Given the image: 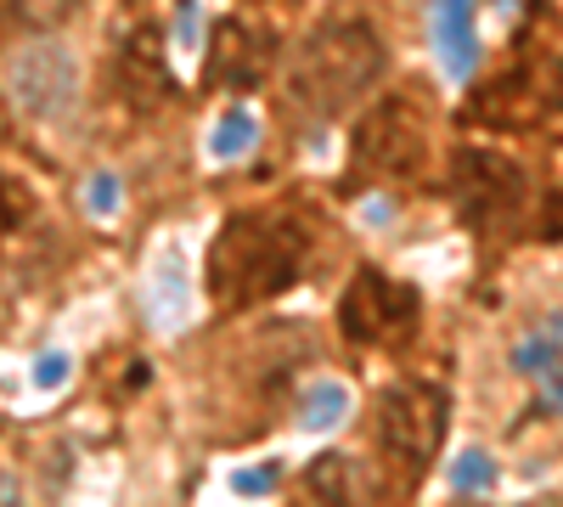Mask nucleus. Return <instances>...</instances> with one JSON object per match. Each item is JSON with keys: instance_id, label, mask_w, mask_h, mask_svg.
<instances>
[{"instance_id": "1", "label": "nucleus", "mask_w": 563, "mask_h": 507, "mask_svg": "<svg viewBox=\"0 0 563 507\" xmlns=\"http://www.w3.org/2000/svg\"><path fill=\"white\" fill-rule=\"evenodd\" d=\"M305 254L310 243L288 214L243 209L220 225V238L209 249V294L225 310L265 305L282 288H294V276L305 271Z\"/></svg>"}, {"instance_id": "2", "label": "nucleus", "mask_w": 563, "mask_h": 507, "mask_svg": "<svg viewBox=\"0 0 563 507\" xmlns=\"http://www.w3.org/2000/svg\"><path fill=\"white\" fill-rule=\"evenodd\" d=\"M389 68V52L372 23L361 18H333L305 34V45L288 63V90L294 102L316 119H344L361 108V97L378 90Z\"/></svg>"}, {"instance_id": "3", "label": "nucleus", "mask_w": 563, "mask_h": 507, "mask_svg": "<svg viewBox=\"0 0 563 507\" xmlns=\"http://www.w3.org/2000/svg\"><path fill=\"white\" fill-rule=\"evenodd\" d=\"M445 418H451L445 389L422 384V378H395L378 395V406H372V434H378V451L395 463V474L406 485H417L422 474L434 469V456L445 445Z\"/></svg>"}, {"instance_id": "4", "label": "nucleus", "mask_w": 563, "mask_h": 507, "mask_svg": "<svg viewBox=\"0 0 563 507\" xmlns=\"http://www.w3.org/2000/svg\"><path fill=\"white\" fill-rule=\"evenodd\" d=\"M417 310H422V299L411 283H400V276H389L378 265H361L350 276V288L339 294V328L350 344L400 350L417 333Z\"/></svg>"}, {"instance_id": "5", "label": "nucleus", "mask_w": 563, "mask_h": 507, "mask_svg": "<svg viewBox=\"0 0 563 507\" xmlns=\"http://www.w3.org/2000/svg\"><path fill=\"white\" fill-rule=\"evenodd\" d=\"M7 97L34 124L68 119L79 108V57L63 40H29L7 63Z\"/></svg>"}, {"instance_id": "6", "label": "nucleus", "mask_w": 563, "mask_h": 507, "mask_svg": "<svg viewBox=\"0 0 563 507\" xmlns=\"http://www.w3.org/2000/svg\"><path fill=\"white\" fill-rule=\"evenodd\" d=\"M429 158V124L406 97H378L361 119H355V164L384 175V180H406Z\"/></svg>"}, {"instance_id": "7", "label": "nucleus", "mask_w": 563, "mask_h": 507, "mask_svg": "<svg viewBox=\"0 0 563 507\" xmlns=\"http://www.w3.org/2000/svg\"><path fill=\"white\" fill-rule=\"evenodd\" d=\"M451 198H456L462 220H474V225H507V220H519V209L530 198V175L512 164L507 153L462 147L456 164H451Z\"/></svg>"}, {"instance_id": "8", "label": "nucleus", "mask_w": 563, "mask_h": 507, "mask_svg": "<svg viewBox=\"0 0 563 507\" xmlns=\"http://www.w3.org/2000/svg\"><path fill=\"white\" fill-rule=\"evenodd\" d=\"M519 373L536 378V384L563 406V316H547L541 328L525 333V344H519Z\"/></svg>"}, {"instance_id": "9", "label": "nucleus", "mask_w": 563, "mask_h": 507, "mask_svg": "<svg viewBox=\"0 0 563 507\" xmlns=\"http://www.w3.org/2000/svg\"><path fill=\"white\" fill-rule=\"evenodd\" d=\"M214 45H220V57H214V74H225L231 85H249L260 68H265V34L260 29H249V23H225L220 34H214Z\"/></svg>"}, {"instance_id": "10", "label": "nucleus", "mask_w": 563, "mask_h": 507, "mask_svg": "<svg viewBox=\"0 0 563 507\" xmlns=\"http://www.w3.org/2000/svg\"><path fill=\"white\" fill-rule=\"evenodd\" d=\"M124 90H164V52H158V29L141 23L124 40Z\"/></svg>"}, {"instance_id": "11", "label": "nucleus", "mask_w": 563, "mask_h": 507, "mask_svg": "<svg viewBox=\"0 0 563 507\" xmlns=\"http://www.w3.org/2000/svg\"><path fill=\"white\" fill-rule=\"evenodd\" d=\"M467 18H474V0H440V52L445 68L462 74L474 63V34H467Z\"/></svg>"}, {"instance_id": "12", "label": "nucleus", "mask_w": 563, "mask_h": 507, "mask_svg": "<svg viewBox=\"0 0 563 507\" xmlns=\"http://www.w3.org/2000/svg\"><path fill=\"white\" fill-rule=\"evenodd\" d=\"M305 485H310V496H327V502H350L355 496V474H350V456H316L310 463V474H305Z\"/></svg>"}, {"instance_id": "13", "label": "nucleus", "mask_w": 563, "mask_h": 507, "mask_svg": "<svg viewBox=\"0 0 563 507\" xmlns=\"http://www.w3.org/2000/svg\"><path fill=\"white\" fill-rule=\"evenodd\" d=\"M249 135H254V119L243 108H231L214 130V158H243L249 153Z\"/></svg>"}, {"instance_id": "14", "label": "nucleus", "mask_w": 563, "mask_h": 507, "mask_svg": "<svg viewBox=\"0 0 563 507\" xmlns=\"http://www.w3.org/2000/svg\"><path fill=\"white\" fill-rule=\"evenodd\" d=\"M0 7H7V18H18V23H57L79 7V0H0Z\"/></svg>"}, {"instance_id": "15", "label": "nucleus", "mask_w": 563, "mask_h": 507, "mask_svg": "<svg viewBox=\"0 0 563 507\" xmlns=\"http://www.w3.org/2000/svg\"><path fill=\"white\" fill-rule=\"evenodd\" d=\"M23 214V198H18V187H12V180L7 175H0V232H7V225Z\"/></svg>"}, {"instance_id": "16", "label": "nucleus", "mask_w": 563, "mask_h": 507, "mask_svg": "<svg viewBox=\"0 0 563 507\" xmlns=\"http://www.w3.org/2000/svg\"><path fill=\"white\" fill-rule=\"evenodd\" d=\"M456 480H462V485H479V480H485V463H479V451H467V463L456 469Z\"/></svg>"}, {"instance_id": "17", "label": "nucleus", "mask_w": 563, "mask_h": 507, "mask_svg": "<svg viewBox=\"0 0 563 507\" xmlns=\"http://www.w3.org/2000/svg\"><path fill=\"white\" fill-rule=\"evenodd\" d=\"M63 378V355H52V361H40V384H57Z\"/></svg>"}]
</instances>
